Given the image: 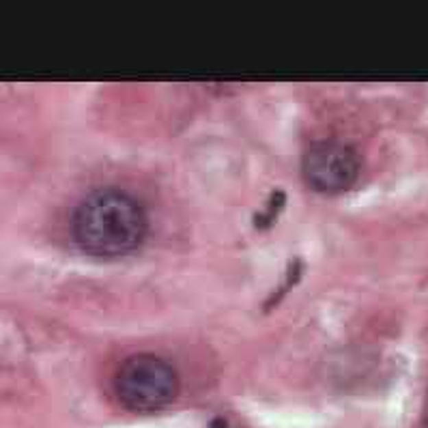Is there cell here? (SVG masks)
I'll use <instances>...</instances> for the list:
<instances>
[{
	"mask_svg": "<svg viewBox=\"0 0 428 428\" xmlns=\"http://www.w3.org/2000/svg\"><path fill=\"white\" fill-rule=\"evenodd\" d=\"M301 170L314 192L340 194L355 185L361 170V157L346 142L323 140L306 151Z\"/></svg>",
	"mask_w": 428,
	"mask_h": 428,
	"instance_id": "obj_3",
	"label": "cell"
},
{
	"mask_svg": "<svg viewBox=\"0 0 428 428\" xmlns=\"http://www.w3.org/2000/svg\"><path fill=\"white\" fill-rule=\"evenodd\" d=\"M147 228V215L140 202L115 187L95 189L71 215L75 246L102 259L132 254L145 241Z\"/></svg>",
	"mask_w": 428,
	"mask_h": 428,
	"instance_id": "obj_1",
	"label": "cell"
},
{
	"mask_svg": "<svg viewBox=\"0 0 428 428\" xmlns=\"http://www.w3.org/2000/svg\"><path fill=\"white\" fill-rule=\"evenodd\" d=\"M115 392L128 409L155 411L174 401L179 392V379L168 361L149 353H138L119 366Z\"/></svg>",
	"mask_w": 428,
	"mask_h": 428,
	"instance_id": "obj_2",
	"label": "cell"
},
{
	"mask_svg": "<svg viewBox=\"0 0 428 428\" xmlns=\"http://www.w3.org/2000/svg\"><path fill=\"white\" fill-rule=\"evenodd\" d=\"M207 428H228V424H226V420L224 418H215V420H211L209 422V426Z\"/></svg>",
	"mask_w": 428,
	"mask_h": 428,
	"instance_id": "obj_5",
	"label": "cell"
},
{
	"mask_svg": "<svg viewBox=\"0 0 428 428\" xmlns=\"http://www.w3.org/2000/svg\"><path fill=\"white\" fill-rule=\"evenodd\" d=\"M284 202H287V196H284L282 192H274L272 196H269V209L265 211V213H259L257 217H254V222H257V226L259 228H269L274 224V219H276V215H278V211L284 207Z\"/></svg>",
	"mask_w": 428,
	"mask_h": 428,
	"instance_id": "obj_4",
	"label": "cell"
}]
</instances>
